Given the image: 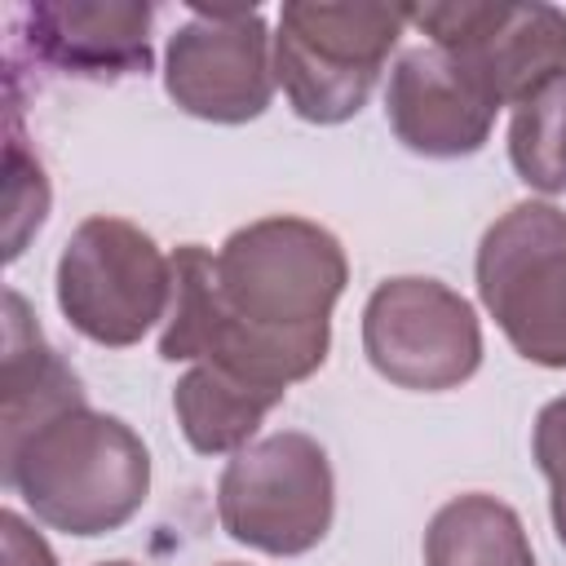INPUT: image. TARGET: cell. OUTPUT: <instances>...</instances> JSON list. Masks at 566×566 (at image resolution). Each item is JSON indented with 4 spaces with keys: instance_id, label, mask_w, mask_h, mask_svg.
I'll return each instance as SVG.
<instances>
[{
    "instance_id": "obj_1",
    "label": "cell",
    "mask_w": 566,
    "mask_h": 566,
    "mask_svg": "<svg viewBox=\"0 0 566 566\" xmlns=\"http://www.w3.org/2000/svg\"><path fill=\"white\" fill-rule=\"evenodd\" d=\"M345 283L340 239L305 217L248 221L217 252L181 243L159 358L208 363L287 394L327 363L332 310Z\"/></svg>"
},
{
    "instance_id": "obj_2",
    "label": "cell",
    "mask_w": 566,
    "mask_h": 566,
    "mask_svg": "<svg viewBox=\"0 0 566 566\" xmlns=\"http://www.w3.org/2000/svg\"><path fill=\"white\" fill-rule=\"evenodd\" d=\"M0 473L35 522L80 539L119 531L150 495L146 442L119 416L88 402L4 433Z\"/></svg>"
},
{
    "instance_id": "obj_3",
    "label": "cell",
    "mask_w": 566,
    "mask_h": 566,
    "mask_svg": "<svg viewBox=\"0 0 566 566\" xmlns=\"http://www.w3.org/2000/svg\"><path fill=\"white\" fill-rule=\"evenodd\" d=\"M407 22V9L398 4L287 0L274 31V80L283 84L287 106L305 124L354 119Z\"/></svg>"
},
{
    "instance_id": "obj_4",
    "label": "cell",
    "mask_w": 566,
    "mask_h": 566,
    "mask_svg": "<svg viewBox=\"0 0 566 566\" xmlns=\"http://www.w3.org/2000/svg\"><path fill=\"white\" fill-rule=\"evenodd\" d=\"M478 296L504 340L535 367H566V212L522 199L500 212L473 261Z\"/></svg>"
},
{
    "instance_id": "obj_5",
    "label": "cell",
    "mask_w": 566,
    "mask_h": 566,
    "mask_svg": "<svg viewBox=\"0 0 566 566\" xmlns=\"http://www.w3.org/2000/svg\"><path fill=\"white\" fill-rule=\"evenodd\" d=\"M57 310L93 345H137L172 305V256L124 217H84L57 256Z\"/></svg>"
},
{
    "instance_id": "obj_6",
    "label": "cell",
    "mask_w": 566,
    "mask_h": 566,
    "mask_svg": "<svg viewBox=\"0 0 566 566\" xmlns=\"http://www.w3.org/2000/svg\"><path fill=\"white\" fill-rule=\"evenodd\" d=\"M336 513L327 451L296 429H279L230 455L217 482V517L234 544L270 557H301L323 544Z\"/></svg>"
},
{
    "instance_id": "obj_7",
    "label": "cell",
    "mask_w": 566,
    "mask_h": 566,
    "mask_svg": "<svg viewBox=\"0 0 566 566\" xmlns=\"http://www.w3.org/2000/svg\"><path fill=\"white\" fill-rule=\"evenodd\" d=\"M363 354L389 385L442 394L482 367V323L455 287L398 274L376 283L363 305Z\"/></svg>"
},
{
    "instance_id": "obj_8",
    "label": "cell",
    "mask_w": 566,
    "mask_h": 566,
    "mask_svg": "<svg viewBox=\"0 0 566 566\" xmlns=\"http://www.w3.org/2000/svg\"><path fill=\"white\" fill-rule=\"evenodd\" d=\"M407 18L469 71L500 106H517L535 84L566 71V13L544 0H447Z\"/></svg>"
},
{
    "instance_id": "obj_9",
    "label": "cell",
    "mask_w": 566,
    "mask_h": 566,
    "mask_svg": "<svg viewBox=\"0 0 566 566\" xmlns=\"http://www.w3.org/2000/svg\"><path fill=\"white\" fill-rule=\"evenodd\" d=\"M261 9H190L168 35L164 93L195 119L248 124L274 97V53Z\"/></svg>"
},
{
    "instance_id": "obj_10",
    "label": "cell",
    "mask_w": 566,
    "mask_h": 566,
    "mask_svg": "<svg viewBox=\"0 0 566 566\" xmlns=\"http://www.w3.org/2000/svg\"><path fill=\"white\" fill-rule=\"evenodd\" d=\"M500 102L460 71L442 49H407L385 88V119L394 137L424 159H464L478 155L495 128Z\"/></svg>"
},
{
    "instance_id": "obj_11",
    "label": "cell",
    "mask_w": 566,
    "mask_h": 566,
    "mask_svg": "<svg viewBox=\"0 0 566 566\" xmlns=\"http://www.w3.org/2000/svg\"><path fill=\"white\" fill-rule=\"evenodd\" d=\"M150 22L142 0H40L22 9L18 44L57 75L106 84L150 71Z\"/></svg>"
},
{
    "instance_id": "obj_12",
    "label": "cell",
    "mask_w": 566,
    "mask_h": 566,
    "mask_svg": "<svg viewBox=\"0 0 566 566\" xmlns=\"http://www.w3.org/2000/svg\"><path fill=\"white\" fill-rule=\"evenodd\" d=\"M283 402L279 389H261L252 380H239L221 367L195 363L177 385H172V411L186 433V442L199 455H234L243 451L261 420Z\"/></svg>"
},
{
    "instance_id": "obj_13",
    "label": "cell",
    "mask_w": 566,
    "mask_h": 566,
    "mask_svg": "<svg viewBox=\"0 0 566 566\" xmlns=\"http://www.w3.org/2000/svg\"><path fill=\"white\" fill-rule=\"evenodd\" d=\"M84 402L80 376L44 340L27 301L4 292V433H18L62 407Z\"/></svg>"
},
{
    "instance_id": "obj_14",
    "label": "cell",
    "mask_w": 566,
    "mask_h": 566,
    "mask_svg": "<svg viewBox=\"0 0 566 566\" xmlns=\"http://www.w3.org/2000/svg\"><path fill=\"white\" fill-rule=\"evenodd\" d=\"M424 566H535V553L522 517L504 500L469 491L429 517Z\"/></svg>"
},
{
    "instance_id": "obj_15",
    "label": "cell",
    "mask_w": 566,
    "mask_h": 566,
    "mask_svg": "<svg viewBox=\"0 0 566 566\" xmlns=\"http://www.w3.org/2000/svg\"><path fill=\"white\" fill-rule=\"evenodd\" d=\"M509 164L539 195H566V71L535 84L509 119Z\"/></svg>"
},
{
    "instance_id": "obj_16",
    "label": "cell",
    "mask_w": 566,
    "mask_h": 566,
    "mask_svg": "<svg viewBox=\"0 0 566 566\" xmlns=\"http://www.w3.org/2000/svg\"><path fill=\"white\" fill-rule=\"evenodd\" d=\"M4 172H9V186H4V212H9V261L22 256L27 239L44 226L49 217V181H44V168L40 159H31L22 150V133H18V119H9V159H4Z\"/></svg>"
},
{
    "instance_id": "obj_17",
    "label": "cell",
    "mask_w": 566,
    "mask_h": 566,
    "mask_svg": "<svg viewBox=\"0 0 566 566\" xmlns=\"http://www.w3.org/2000/svg\"><path fill=\"white\" fill-rule=\"evenodd\" d=\"M531 455L548 482L553 531H557V544L566 548V394L539 407L535 429H531Z\"/></svg>"
},
{
    "instance_id": "obj_18",
    "label": "cell",
    "mask_w": 566,
    "mask_h": 566,
    "mask_svg": "<svg viewBox=\"0 0 566 566\" xmlns=\"http://www.w3.org/2000/svg\"><path fill=\"white\" fill-rule=\"evenodd\" d=\"M0 539H4V566H57L44 535L31 531L13 509L0 513Z\"/></svg>"
},
{
    "instance_id": "obj_19",
    "label": "cell",
    "mask_w": 566,
    "mask_h": 566,
    "mask_svg": "<svg viewBox=\"0 0 566 566\" xmlns=\"http://www.w3.org/2000/svg\"><path fill=\"white\" fill-rule=\"evenodd\" d=\"M102 566H137V562H102Z\"/></svg>"
},
{
    "instance_id": "obj_20",
    "label": "cell",
    "mask_w": 566,
    "mask_h": 566,
    "mask_svg": "<svg viewBox=\"0 0 566 566\" xmlns=\"http://www.w3.org/2000/svg\"><path fill=\"white\" fill-rule=\"evenodd\" d=\"M221 566H239V562H221Z\"/></svg>"
}]
</instances>
